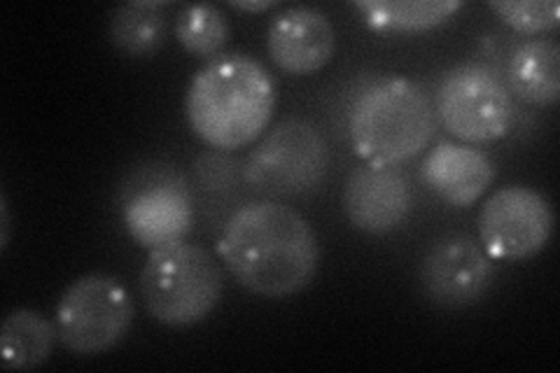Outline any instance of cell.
Listing matches in <instances>:
<instances>
[{"instance_id": "15", "label": "cell", "mask_w": 560, "mask_h": 373, "mask_svg": "<svg viewBox=\"0 0 560 373\" xmlns=\"http://www.w3.org/2000/svg\"><path fill=\"white\" fill-rule=\"evenodd\" d=\"M57 341L59 334L51 319L28 308H16L5 317L0 329V354L5 369L31 371L51 358Z\"/></svg>"}, {"instance_id": "18", "label": "cell", "mask_w": 560, "mask_h": 373, "mask_svg": "<svg viewBox=\"0 0 560 373\" xmlns=\"http://www.w3.org/2000/svg\"><path fill=\"white\" fill-rule=\"evenodd\" d=\"M175 38L187 55L213 61L230 43V22L215 5H189L175 20Z\"/></svg>"}, {"instance_id": "6", "label": "cell", "mask_w": 560, "mask_h": 373, "mask_svg": "<svg viewBox=\"0 0 560 373\" xmlns=\"http://www.w3.org/2000/svg\"><path fill=\"white\" fill-rule=\"evenodd\" d=\"M329 173V145L306 119H285L250 152L243 177L267 197H304L320 189Z\"/></svg>"}, {"instance_id": "20", "label": "cell", "mask_w": 560, "mask_h": 373, "mask_svg": "<svg viewBox=\"0 0 560 373\" xmlns=\"http://www.w3.org/2000/svg\"><path fill=\"white\" fill-rule=\"evenodd\" d=\"M195 175L206 191H226L238 177V164L230 152H203L195 162Z\"/></svg>"}, {"instance_id": "16", "label": "cell", "mask_w": 560, "mask_h": 373, "mask_svg": "<svg viewBox=\"0 0 560 373\" xmlns=\"http://www.w3.org/2000/svg\"><path fill=\"white\" fill-rule=\"evenodd\" d=\"M164 0H131L110 14L108 35L113 45L131 59L152 57L166 40Z\"/></svg>"}, {"instance_id": "12", "label": "cell", "mask_w": 560, "mask_h": 373, "mask_svg": "<svg viewBox=\"0 0 560 373\" xmlns=\"http://www.w3.org/2000/svg\"><path fill=\"white\" fill-rule=\"evenodd\" d=\"M271 61L288 75H311L325 68L337 49V33L327 14L313 8L278 12L267 33Z\"/></svg>"}, {"instance_id": "2", "label": "cell", "mask_w": 560, "mask_h": 373, "mask_svg": "<svg viewBox=\"0 0 560 373\" xmlns=\"http://www.w3.org/2000/svg\"><path fill=\"white\" fill-rule=\"evenodd\" d=\"M276 108L269 70L248 55H220L206 61L185 96L187 121L213 150L232 152L267 131Z\"/></svg>"}, {"instance_id": "11", "label": "cell", "mask_w": 560, "mask_h": 373, "mask_svg": "<svg viewBox=\"0 0 560 373\" xmlns=\"http://www.w3.org/2000/svg\"><path fill=\"white\" fill-rule=\"evenodd\" d=\"M411 185L393 166H360L343 187V212L355 229L385 236L407 222L411 212Z\"/></svg>"}, {"instance_id": "1", "label": "cell", "mask_w": 560, "mask_h": 373, "mask_svg": "<svg viewBox=\"0 0 560 373\" xmlns=\"http://www.w3.org/2000/svg\"><path fill=\"white\" fill-rule=\"evenodd\" d=\"M218 253L241 288L265 299L302 292L318 273L320 243L294 208L253 201L226 222Z\"/></svg>"}, {"instance_id": "10", "label": "cell", "mask_w": 560, "mask_h": 373, "mask_svg": "<svg viewBox=\"0 0 560 373\" xmlns=\"http://www.w3.org/2000/svg\"><path fill=\"white\" fill-rule=\"evenodd\" d=\"M129 236L145 250L180 243L195 226V201L178 173L140 175L121 206Z\"/></svg>"}, {"instance_id": "8", "label": "cell", "mask_w": 560, "mask_h": 373, "mask_svg": "<svg viewBox=\"0 0 560 373\" xmlns=\"http://www.w3.org/2000/svg\"><path fill=\"white\" fill-rule=\"evenodd\" d=\"M553 208L539 191L510 185L490 194L479 210V238L490 259L523 261L553 236Z\"/></svg>"}, {"instance_id": "21", "label": "cell", "mask_w": 560, "mask_h": 373, "mask_svg": "<svg viewBox=\"0 0 560 373\" xmlns=\"http://www.w3.org/2000/svg\"><path fill=\"white\" fill-rule=\"evenodd\" d=\"M0 218H3V222H0V250H8V241H10V212H8V201L5 197H0Z\"/></svg>"}, {"instance_id": "13", "label": "cell", "mask_w": 560, "mask_h": 373, "mask_svg": "<svg viewBox=\"0 0 560 373\" xmlns=\"http://www.w3.org/2000/svg\"><path fill=\"white\" fill-rule=\"evenodd\" d=\"M420 175L444 203L469 208L495 183V164L481 150L444 140L428 152Z\"/></svg>"}, {"instance_id": "19", "label": "cell", "mask_w": 560, "mask_h": 373, "mask_svg": "<svg viewBox=\"0 0 560 373\" xmlns=\"http://www.w3.org/2000/svg\"><path fill=\"white\" fill-rule=\"evenodd\" d=\"M500 20L523 35H539L558 28L560 8L556 0H493L488 3Z\"/></svg>"}, {"instance_id": "4", "label": "cell", "mask_w": 560, "mask_h": 373, "mask_svg": "<svg viewBox=\"0 0 560 373\" xmlns=\"http://www.w3.org/2000/svg\"><path fill=\"white\" fill-rule=\"evenodd\" d=\"M224 290L220 261L191 243L150 250L140 271V296L148 313L166 327H191L215 311Z\"/></svg>"}, {"instance_id": "22", "label": "cell", "mask_w": 560, "mask_h": 373, "mask_svg": "<svg viewBox=\"0 0 560 373\" xmlns=\"http://www.w3.org/2000/svg\"><path fill=\"white\" fill-rule=\"evenodd\" d=\"M230 8L238 10V12H267L271 8H276L273 0H255V3H250V0H243V3H230Z\"/></svg>"}, {"instance_id": "5", "label": "cell", "mask_w": 560, "mask_h": 373, "mask_svg": "<svg viewBox=\"0 0 560 373\" xmlns=\"http://www.w3.org/2000/svg\"><path fill=\"white\" fill-rule=\"evenodd\" d=\"M133 313V299L115 276L86 273L70 282L57 304L59 343L78 358L108 352L125 341Z\"/></svg>"}, {"instance_id": "14", "label": "cell", "mask_w": 560, "mask_h": 373, "mask_svg": "<svg viewBox=\"0 0 560 373\" xmlns=\"http://www.w3.org/2000/svg\"><path fill=\"white\" fill-rule=\"evenodd\" d=\"M510 84L525 103L549 108L560 98V45L553 38H533L514 49Z\"/></svg>"}, {"instance_id": "7", "label": "cell", "mask_w": 560, "mask_h": 373, "mask_svg": "<svg viewBox=\"0 0 560 373\" xmlns=\"http://www.w3.org/2000/svg\"><path fill=\"white\" fill-rule=\"evenodd\" d=\"M434 115L465 145H483L510 133L514 103L495 70L481 63H463L442 78Z\"/></svg>"}, {"instance_id": "17", "label": "cell", "mask_w": 560, "mask_h": 373, "mask_svg": "<svg viewBox=\"0 0 560 373\" xmlns=\"http://www.w3.org/2000/svg\"><path fill=\"white\" fill-rule=\"evenodd\" d=\"M370 28L381 33H423L446 24L463 8L458 0H423V3H390L362 0L355 3Z\"/></svg>"}, {"instance_id": "9", "label": "cell", "mask_w": 560, "mask_h": 373, "mask_svg": "<svg viewBox=\"0 0 560 373\" xmlns=\"http://www.w3.org/2000/svg\"><path fill=\"white\" fill-rule=\"evenodd\" d=\"M495 266L483 245L467 234L436 238L420 261V290L434 306L469 308L493 285Z\"/></svg>"}, {"instance_id": "3", "label": "cell", "mask_w": 560, "mask_h": 373, "mask_svg": "<svg viewBox=\"0 0 560 373\" xmlns=\"http://www.w3.org/2000/svg\"><path fill=\"white\" fill-rule=\"evenodd\" d=\"M348 131L366 164L397 168L428 150L436 133V115L416 82L390 78L360 94L350 110Z\"/></svg>"}]
</instances>
